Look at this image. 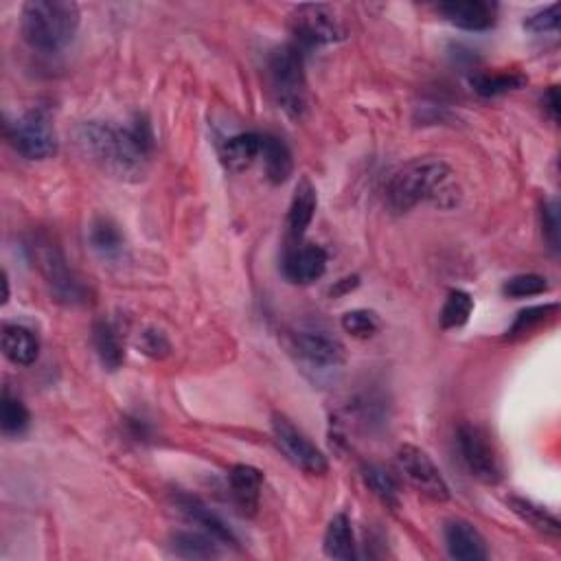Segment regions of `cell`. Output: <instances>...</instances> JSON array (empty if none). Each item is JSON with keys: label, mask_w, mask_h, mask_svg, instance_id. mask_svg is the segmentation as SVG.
I'll return each mask as SVG.
<instances>
[{"label": "cell", "mask_w": 561, "mask_h": 561, "mask_svg": "<svg viewBox=\"0 0 561 561\" xmlns=\"http://www.w3.org/2000/svg\"><path fill=\"white\" fill-rule=\"evenodd\" d=\"M459 450L463 454V461L467 465L472 476L483 480L487 485H496L502 478V467L500 459L494 450V445L489 443L487 434L476 428V426H465L459 428Z\"/></svg>", "instance_id": "10"}, {"label": "cell", "mask_w": 561, "mask_h": 561, "mask_svg": "<svg viewBox=\"0 0 561 561\" xmlns=\"http://www.w3.org/2000/svg\"><path fill=\"white\" fill-rule=\"evenodd\" d=\"M259 158L263 160V169H266V176L272 185H283V182L292 176L294 158L290 147L285 145V141L279 139V136L263 134Z\"/></svg>", "instance_id": "18"}, {"label": "cell", "mask_w": 561, "mask_h": 561, "mask_svg": "<svg viewBox=\"0 0 561 561\" xmlns=\"http://www.w3.org/2000/svg\"><path fill=\"white\" fill-rule=\"evenodd\" d=\"M318 209V193L316 187L309 182V178H301L294 189V196L288 211V237L299 244L303 235L307 233Z\"/></svg>", "instance_id": "16"}, {"label": "cell", "mask_w": 561, "mask_h": 561, "mask_svg": "<svg viewBox=\"0 0 561 561\" xmlns=\"http://www.w3.org/2000/svg\"><path fill=\"white\" fill-rule=\"evenodd\" d=\"M557 27H559V5L557 3L535 11V14H531L524 20V29H529L531 33H551V31H557Z\"/></svg>", "instance_id": "33"}, {"label": "cell", "mask_w": 561, "mask_h": 561, "mask_svg": "<svg viewBox=\"0 0 561 561\" xmlns=\"http://www.w3.org/2000/svg\"><path fill=\"white\" fill-rule=\"evenodd\" d=\"M272 434H274V441H277L281 452L288 456V461L294 463L299 469H303L305 474H309V476L327 474V469H329L327 456L320 452L288 417H283V415L272 417Z\"/></svg>", "instance_id": "7"}, {"label": "cell", "mask_w": 561, "mask_h": 561, "mask_svg": "<svg viewBox=\"0 0 561 561\" xmlns=\"http://www.w3.org/2000/svg\"><path fill=\"white\" fill-rule=\"evenodd\" d=\"M79 18V7L71 0H31L22 7L20 29L29 47L57 53L73 42Z\"/></svg>", "instance_id": "3"}, {"label": "cell", "mask_w": 561, "mask_h": 561, "mask_svg": "<svg viewBox=\"0 0 561 561\" xmlns=\"http://www.w3.org/2000/svg\"><path fill=\"white\" fill-rule=\"evenodd\" d=\"M526 84V77L518 73H483L472 77V88L480 97H500L520 90Z\"/></svg>", "instance_id": "27"}, {"label": "cell", "mask_w": 561, "mask_h": 561, "mask_svg": "<svg viewBox=\"0 0 561 561\" xmlns=\"http://www.w3.org/2000/svg\"><path fill=\"white\" fill-rule=\"evenodd\" d=\"M29 410L20 402L16 395H11L9 388L3 391V402H0V428L7 437H18V434L29 428Z\"/></svg>", "instance_id": "26"}, {"label": "cell", "mask_w": 561, "mask_h": 561, "mask_svg": "<svg viewBox=\"0 0 561 561\" xmlns=\"http://www.w3.org/2000/svg\"><path fill=\"white\" fill-rule=\"evenodd\" d=\"M397 467L408 483L415 487L419 494L434 502H448L450 487L445 483L441 469L417 445H402L397 450Z\"/></svg>", "instance_id": "6"}, {"label": "cell", "mask_w": 561, "mask_h": 561, "mask_svg": "<svg viewBox=\"0 0 561 561\" xmlns=\"http://www.w3.org/2000/svg\"><path fill=\"white\" fill-rule=\"evenodd\" d=\"M263 134L259 132H242L228 139L222 147L224 165L231 171H244L261 156Z\"/></svg>", "instance_id": "20"}, {"label": "cell", "mask_w": 561, "mask_h": 561, "mask_svg": "<svg viewBox=\"0 0 561 561\" xmlns=\"http://www.w3.org/2000/svg\"><path fill=\"white\" fill-rule=\"evenodd\" d=\"M228 483H231L233 498L237 507L244 513H255L259 507L263 474L253 465H235L228 474Z\"/></svg>", "instance_id": "17"}, {"label": "cell", "mask_w": 561, "mask_h": 561, "mask_svg": "<svg viewBox=\"0 0 561 561\" xmlns=\"http://www.w3.org/2000/svg\"><path fill=\"white\" fill-rule=\"evenodd\" d=\"M294 33L305 47H323L347 38L334 9L327 5H303L294 11Z\"/></svg>", "instance_id": "9"}, {"label": "cell", "mask_w": 561, "mask_h": 561, "mask_svg": "<svg viewBox=\"0 0 561 561\" xmlns=\"http://www.w3.org/2000/svg\"><path fill=\"white\" fill-rule=\"evenodd\" d=\"M555 314H557V305H540V307L524 309V312H520L518 318L513 320V325H511V329L507 331V336H509V338H515V336L529 334V331H533L535 327L544 325L546 320H548V318H553Z\"/></svg>", "instance_id": "30"}, {"label": "cell", "mask_w": 561, "mask_h": 561, "mask_svg": "<svg viewBox=\"0 0 561 561\" xmlns=\"http://www.w3.org/2000/svg\"><path fill=\"white\" fill-rule=\"evenodd\" d=\"M362 478L366 487H369L373 494L380 498L382 505L397 509L399 507V485L397 480L391 476V472H386L380 465H366L362 469Z\"/></svg>", "instance_id": "25"}, {"label": "cell", "mask_w": 561, "mask_h": 561, "mask_svg": "<svg viewBox=\"0 0 561 561\" xmlns=\"http://www.w3.org/2000/svg\"><path fill=\"white\" fill-rule=\"evenodd\" d=\"M77 145L90 163L112 178L141 180L154 152V132L141 117L125 128L90 121L77 130Z\"/></svg>", "instance_id": "1"}, {"label": "cell", "mask_w": 561, "mask_h": 561, "mask_svg": "<svg viewBox=\"0 0 561 561\" xmlns=\"http://www.w3.org/2000/svg\"><path fill=\"white\" fill-rule=\"evenodd\" d=\"M294 349L307 364L316 366V369H338L345 362L342 342L320 329L299 331L294 338Z\"/></svg>", "instance_id": "11"}, {"label": "cell", "mask_w": 561, "mask_h": 561, "mask_svg": "<svg viewBox=\"0 0 561 561\" xmlns=\"http://www.w3.org/2000/svg\"><path fill=\"white\" fill-rule=\"evenodd\" d=\"M217 540H213L211 535L206 533H176L174 540H171V548L174 553L187 559H209L215 557L217 553Z\"/></svg>", "instance_id": "28"}, {"label": "cell", "mask_w": 561, "mask_h": 561, "mask_svg": "<svg viewBox=\"0 0 561 561\" xmlns=\"http://www.w3.org/2000/svg\"><path fill=\"white\" fill-rule=\"evenodd\" d=\"M542 103H544V110L548 112V117H551L553 121H557L559 119V93H557V86H551V88L546 90Z\"/></svg>", "instance_id": "36"}, {"label": "cell", "mask_w": 561, "mask_h": 561, "mask_svg": "<svg viewBox=\"0 0 561 561\" xmlns=\"http://www.w3.org/2000/svg\"><path fill=\"white\" fill-rule=\"evenodd\" d=\"M268 77L279 106L292 119H301L307 108L305 62L301 49L296 44H283V47L274 49L268 60Z\"/></svg>", "instance_id": "4"}, {"label": "cell", "mask_w": 561, "mask_h": 561, "mask_svg": "<svg viewBox=\"0 0 561 561\" xmlns=\"http://www.w3.org/2000/svg\"><path fill=\"white\" fill-rule=\"evenodd\" d=\"M439 11L450 25L465 31H487L496 25L498 7L483 0H452L439 5Z\"/></svg>", "instance_id": "13"}, {"label": "cell", "mask_w": 561, "mask_h": 561, "mask_svg": "<svg viewBox=\"0 0 561 561\" xmlns=\"http://www.w3.org/2000/svg\"><path fill=\"white\" fill-rule=\"evenodd\" d=\"M509 299H529V296H540L548 292V281L540 274H518L505 283L502 288Z\"/></svg>", "instance_id": "32"}, {"label": "cell", "mask_w": 561, "mask_h": 561, "mask_svg": "<svg viewBox=\"0 0 561 561\" xmlns=\"http://www.w3.org/2000/svg\"><path fill=\"white\" fill-rule=\"evenodd\" d=\"M445 546L450 557L459 561H483L487 559V544L474 524L465 520H452L445 524Z\"/></svg>", "instance_id": "15"}, {"label": "cell", "mask_w": 561, "mask_h": 561, "mask_svg": "<svg viewBox=\"0 0 561 561\" xmlns=\"http://www.w3.org/2000/svg\"><path fill=\"white\" fill-rule=\"evenodd\" d=\"M474 312V299L463 290H452L448 294V301L441 312V327L443 329H459L463 327L469 316Z\"/></svg>", "instance_id": "29"}, {"label": "cell", "mask_w": 561, "mask_h": 561, "mask_svg": "<svg viewBox=\"0 0 561 561\" xmlns=\"http://www.w3.org/2000/svg\"><path fill=\"white\" fill-rule=\"evenodd\" d=\"M358 285V277H351V279H342L340 283H338V288L334 290V294H338L340 290L342 292H349V290H353Z\"/></svg>", "instance_id": "37"}, {"label": "cell", "mask_w": 561, "mask_h": 561, "mask_svg": "<svg viewBox=\"0 0 561 561\" xmlns=\"http://www.w3.org/2000/svg\"><path fill=\"white\" fill-rule=\"evenodd\" d=\"M327 272V253L314 244H296L283 259L285 279L296 285H309Z\"/></svg>", "instance_id": "12"}, {"label": "cell", "mask_w": 561, "mask_h": 561, "mask_svg": "<svg viewBox=\"0 0 561 561\" xmlns=\"http://www.w3.org/2000/svg\"><path fill=\"white\" fill-rule=\"evenodd\" d=\"M509 505H511V511L518 515L520 520L533 526L535 531L553 535V537H557L561 533V522L557 515L548 511L546 507L537 505V502L526 500V498H509Z\"/></svg>", "instance_id": "23"}, {"label": "cell", "mask_w": 561, "mask_h": 561, "mask_svg": "<svg viewBox=\"0 0 561 561\" xmlns=\"http://www.w3.org/2000/svg\"><path fill=\"white\" fill-rule=\"evenodd\" d=\"M452 169L441 158L423 156L397 169L386 185V202L395 213H406L421 202L443 204L454 193Z\"/></svg>", "instance_id": "2"}, {"label": "cell", "mask_w": 561, "mask_h": 561, "mask_svg": "<svg viewBox=\"0 0 561 561\" xmlns=\"http://www.w3.org/2000/svg\"><path fill=\"white\" fill-rule=\"evenodd\" d=\"M176 507L191 524L200 526L202 533L211 535L213 540H217L220 544H237V537L231 531V526H228L215 511L206 507L200 498L189 494H178Z\"/></svg>", "instance_id": "14"}, {"label": "cell", "mask_w": 561, "mask_h": 561, "mask_svg": "<svg viewBox=\"0 0 561 561\" xmlns=\"http://www.w3.org/2000/svg\"><path fill=\"white\" fill-rule=\"evenodd\" d=\"M325 555L331 559L351 561L356 559V535H353L351 520L345 513H338L334 520L329 522L325 531Z\"/></svg>", "instance_id": "21"}, {"label": "cell", "mask_w": 561, "mask_h": 561, "mask_svg": "<svg viewBox=\"0 0 561 561\" xmlns=\"http://www.w3.org/2000/svg\"><path fill=\"white\" fill-rule=\"evenodd\" d=\"M11 145L27 160H49L57 152V134L49 112L42 108L29 110L20 119L7 125Z\"/></svg>", "instance_id": "5"}, {"label": "cell", "mask_w": 561, "mask_h": 561, "mask_svg": "<svg viewBox=\"0 0 561 561\" xmlns=\"http://www.w3.org/2000/svg\"><path fill=\"white\" fill-rule=\"evenodd\" d=\"M93 345H95V351H97L101 364L106 366L108 371L121 369V364L125 360L123 342H121L119 331L114 329V325L108 323V320H97L95 323Z\"/></svg>", "instance_id": "22"}, {"label": "cell", "mask_w": 561, "mask_h": 561, "mask_svg": "<svg viewBox=\"0 0 561 561\" xmlns=\"http://www.w3.org/2000/svg\"><path fill=\"white\" fill-rule=\"evenodd\" d=\"M88 242L101 259H119L123 253V235L110 220L93 222L88 231Z\"/></svg>", "instance_id": "24"}, {"label": "cell", "mask_w": 561, "mask_h": 561, "mask_svg": "<svg viewBox=\"0 0 561 561\" xmlns=\"http://www.w3.org/2000/svg\"><path fill=\"white\" fill-rule=\"evenodd\" d=\"M3 351L18 366H31L40 356V340L25 325L3 327Z\"/></svg>", "instance_id": "19"}, {"label": "cell", "mask_w": 561, "mask_h": 561, "mask_svg": "<svg viewBox=\"0 0 561 561\" xmlns=\"http://www.w3.org/2000/svg\"><path fill=\"white\" fill-rule=\"evenodd\" d=\"M342 329L353 338L366 340L377 334L380 323H377V316L369 309H351V312L342 316Z\"/></svg>", "instance_id": "31"}, {"label": "cell", "mask_w": 561, "mask_h": 561, "mask_svg": "<svg viewBox=\"0 0 561 561\" xmlns=\"http://www.w3.org/2000/svg\"><path fill=\"white\" fill-rule=\"evenodd\" d=\"M542 224H544V233H546L548 244H551V248L557 253V250H559V204H557V200H551V202L544 204Z\"/></svg>", "instance_id": "35"}, {"label": "cell", "mask_w": 561, "mask_h": 561, "mask_svg": "<svg viewBox=\"0 0 561 561\" xmlns=\"http://www.w3.org/2000/svg\"><path fill=\"white\" fill-rule=\"evenodd\" d=\"M36 259L57 301L68 305L86 303L88 290L84 288V283L77 279V274L68 268V261L64 259L60 248L49 242H42L36 246Z\"/></svg>", "instance_id": "8"}, {"label": "cell", "mask_w": 561, "mask_h": 561, "mask_svg": "<svg viewBox=\"0 0 561 561\" xmlns=\"http://www.w3.org/2000/svg\"><path fill=\"white\" fill-rule=\"evenodd\" d=\"M139 347L141 351L145 353V356H150V358H165L167 353H169V340L167 336L163 334V331H158V329H147L141 334V340H139Z\"/></svg>", "instance_id": "34"}]
</instances>
